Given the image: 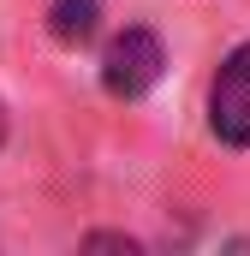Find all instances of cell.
Wrapping results in <instances>:
<instances>
[{"mask_svg": "<svg viewBox=\"0 0 250 256\" xmlns=\"http://www.w3.org/2000/svg\"><path fill=\"white\" fill-rule=\"evenodd\" d=\"M208 126L220 143L250 149V42L232 48L220 72H214V90H208Z\"/></svg>", "mask_w": 250, "mask_h": 256, "instance_id": "obj_2", "label": "cell"}, {"mask_svg": "<svg viewBox=\"0 0 250 256\" xmlns=\"http://www.w3.org/2000/svg\"><path fill=\"white\" fill-rule=\"evenodd\" d=\"M0 143H6V108H0Z\"/></svg>", "mask_w": 250, "mask_h": 256, "instance_id": "obj_4", "label": "cell"}, {"mask_svg": "<svg viewBox=\"0 0 250 256\" xmlns=\"http://www.w3.org/2000/svg\"><path fill=\"white\" fill-rule=\"evenodd\" d=\"M102 30V0H54L48 6V36L60 48H84Z\"/></svg>", "mask_w": 250, "mask_h": 256, "instance_id": "obj_3", "label": "cell"}, {"mask_svg": "<svg viewBox=\"0 0 250 256\" xmlns=\"http://www.w3.org/2000/svg\"><path fill=\"white\" fill-rule=\"evenodd\" d=\"M161 66H167V54H161L155 30H120L102 54V90L120 102H137L161 84Z\"/></svg>", "mask_w": 250, "mask_h": 256, "instance_id": "obj_1", "label": "cell"}]
</instances>
